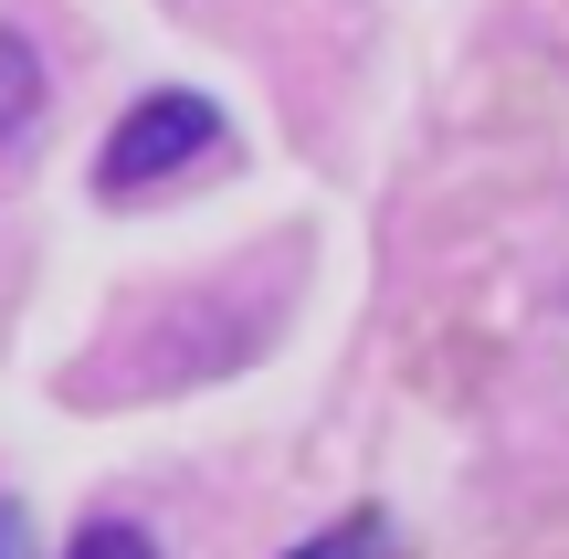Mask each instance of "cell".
I'll return each instance as SVG.
<instances>
[{
	"label": "cell",
	"mask_w": 569,
	"mask_h": 559,
	"mask_svg": "<svg viewBox=\"0 0 569 559\" xmlns=\"http://www.w3.org/2000/svg\"><path fill=\"white\" fill-rule=\"evenodd\" d=\"M0 559H21V549H11V518H0Z\"/></svg>",
	"instance_id": "obj_5"
},
{
	"label": "cell",
	"mask_w": 569,
	"mask_h": 559,
	"mask_svg": "<svg viewBox=\"0 0 569 559\" xmlns=\"http://www.w3.org/2000/svg\"><path fill=\"white\" fill-rule=\"evenodd\" d=\"M390 549V518L380 507H359V518H338V528H317L306 549H284V559H380Z\"/></svg>",
	"instance_id": "obj_3"
},
{
	"label": "cell",
	"mask_w": 569,
	"mask_h": 559,
	"mask_svg": "<svg viewBox=\"0 0 569 559\" xmlns=\"http://www.w3.org/2000/svg\"><path fill=\"white\" fill-rule=\"evenodd\" d=\"M63 559H159V539H148L138 518H84V528H74V549H63Z\"/></svg>",
	"instance_id": "obj_4"
},
{
	"label": "cell",
	"mask_w": 569,
	"mask_h": 559,
	"mask_svg": "<svg viewBox=\"0 0 569 559\" xmlns=\"http://www.w3.org/2000/svg\"><path fill=\"white\" fill-rule=\"evenodd\" d=\"M211 148H222V106H211V96H190V84L138 96V106L117 117V138H106V159H96V190H106V201H138V190L201 169Z\"/></svg>",
	"instance_id": "obj_1"
},
{
	"label": "cell",
	"mask_w": 569,
	"mask_h": 559,
	"mask_svg": "<svg viewBox=\"0 0 569 559\" xmlns=\"http://www.w3.org/2000/svg\"><path fill=\"white\" fill-rule=\"evenodd\" d=\"M42 106H53V84H42V53L0 21V148H21L42 127Z\"/></svg>",
	"instance_id": "obj_2"
}]
</instances>
